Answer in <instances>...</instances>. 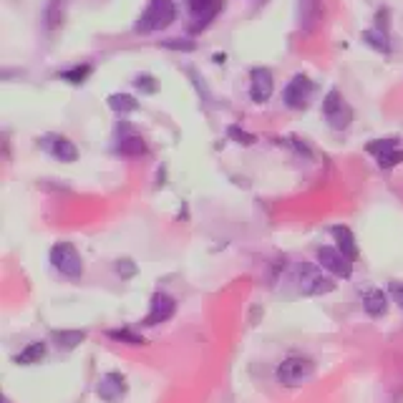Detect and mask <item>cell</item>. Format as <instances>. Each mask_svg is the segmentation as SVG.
Returning a JSON list of instances; mask_svg holds the SVG:
<instances>
[{
	"label": "cell",
	"instance_id": "26",
	"mask_svg": "<svg viewBox=\"0 0 403 403\" xmlns=\"http://www.w3.org/2000/svg\"><path fill=\"white\" fill-rule=\"evenodd\" d=\"M109 338H114V340H127L129 345H144V338H139V335H134L131 331H127V328H124V331H111L109 333Z\"/></svg>",
	"mask_w": 403,
	"mask_h": 403
},
{
	"label": "cell",
	"instance_id": "23",
	"mask_svg": "<svg viewBox=\"0 0 403 403\" xmlns=\"http://www.w3.org/2000/svg\"><path fill=\"white\" fill-rule=\"evenodd\" d=\"M89 76H91L89 63H83V66H73V68H68V71L58 73V78H61V81H68V83H73V86H81V83L86 81Z\"/></svg>",
	"mask_w": 403,
	"mask_h": 403
},
{
	"label": "cell",
	"instance_id": "10",
	"mask_svg": "<svg viewBox=\"0 0 403 403\" xmlns=\"http://www.w3.org/2000/svg\"><path fill=\"white\" fill-rule=\"evenodd\" d=\"M272 89H275L272 73L267 71V68H252V73H249V96H252L254 104L270 101Z\"/></svg>",
	"mask_w": 403,
	"mask_h": 403
},
{
	"label": "cell",
	"instance_id": "12",
	"mask_svg": "<svg viewBox=\"0 0 403 403\" xmlns=\"http://www.w3.org/2000/svg\"><path fill=\"white\" fill-rule=\"evenodd\" d=\"M96 393H99L101 401L117 403L119 398L127 393V381H124L122 373H106V376H101L99 386H96Z\"/></svg>",
	"mask_w": 403,
	"mask_h": 403
},
{
	"label": "cell",
	"instance_id": "25",
	"mask_svg": "<svg viewBox=\"0 0 403 403\" xmlns=\"http://www.w3.org/2000/svg\"><path fill=\"white\" fill-rule=\"evenodd\" d=\"M161 45L169 50H182V53H192V50L197 48V43L189 38H166V41H161Z\"/></svg>",
	"mask_w": 403,
	"mask_h": 403
},
{
	"label": "cell",
	"instance_id": "5",
	"mask_svg": "<svg viewBox=\"0 0 403 403\" xmlns=\"http://www.w3.org/2000/svg\"><path fill=\"white\" fill-rule=\"evenodd\" d=\"M313 81L308 76H303V73H298L282 91V101H285L287 109H305L310 96H313Z\"/></svg>",
	"mask_w": 403,
	"mask_h": 403
},
{
	"label": "cell",
	"instance_id": "13",
	"mask_svg": "<svg viewBox=\"0 0 403 403\" xmlns=\"http://www.w3.org/2000/svg\"><path fill=\"white\" fill-rule=\"evenodd\" d=\"M43 146L50 151V154L55 156L58 161H66V164H71V161L78 159V149L76 144L71 141V139L66 136H58V134H50V136H45Z\"/></svg>",
	"mask_w": 403,
	"mask_h": 403
},
{
	"label": "cell",
	"instance_id": "4",
	"mask_svg": "<svg viewBox=\"0 0 403 403\" xmlns=\"http://www.w3.org/2000/svg\"><path fill=\"white\" fill-rule=\"evenodd\" d=\"M323 117H326V122L331 124L333 129L340 131V129H348L350 122H353V109L345 104L340 91L331 89L326 99H323Z\"/></svg>",
	"mask_w": 403,
	"mask_h": 403
},
{
	"label": "cell",
	"instance_id": "16",
	"mask_svg": "<svg viewBox=\"0 0 403 403\" xmlns=\"http://www.w3.org/2000/svg\"><path fill=\"white\" fill-rule=\"evenodd\" d=\"M331 235L335 237V242H338V249H340L348 260H355L358 257V245H355V237H353V232H350L348 227H343V225H335L331 230Z\"/></svg>",
	"mask_w": 403,
	"mask_h": 403
},
{
	"label": "cell",
	"instance_id": "18",
	"mask_svg": "<svg viewBox=\"0 0 403 403\" xmlns=\"http://www.w3.org/2000/svg\"><path fill=\"white\" fill-rule=\"evenodd\" d=\"M50 338L55 340V345H58V348L73 350L78 343L86 340V333H83V331H53V333H50Z\"/></svg>",
	"mask_w": 403,
	"mask_h": 403
},
{
	"label": "cell",
	"instance_id": "22",
	"mask_svg": "<svg viewBox=\"0 0 403 403\" xmlns=\"http://www.w3.org/2000/svg\"><path fill=\"white\" fill-rule=\"evenodd\" d=\"M109 109L117 111V114H131L139 109V101L129 94H111L109 96Z\"/></svg>",
	"mask_w": 403,
	"mask_h": 403
},
{
	"label": "cell",
	"instance_id": "15",
	"mask_svg": "<svg viewBox=\"0 0 403 403\" xmlns=\"http://www.w3.org/2000/svg\"><path fill=\"white\" fill-rule=\"evenodd\" d=\"M66 3L68 0H48L43 8V26L45 31H55L66 21Z\"/></svg>",
	"mask_w": 403,
	"mask_h": 403
},
{
	"label": "cell",
	"instance_id": "29",
	"mask_svg": "<svg viewBox=\"0 0 403 403\" xmlns=\"http://www.w3.org/2000/svg\"><path fill=\"white\" fill-rule=\"evenodd\" d=\"M388 290H391V295L396 298V303L403 308V282H391V287H388Z\"/></svg>",
	"mask_w": 403,
	"mask_h": 403
},
{
	"label": "cell",
	"instance_id": "9",
	"mask_svg": "<svg viewBox=\"0 0 403 403\" xmlns=\"http://www.w3.org/2000/svg\"><path fill=\"white\" fill-rule=\"evenodd\" d=\"M365 149H368L370 154H376L378 166H383V169H391V166L403 161V151H398L396 139H378V141H370Z\"/></svg>",
	"mask_w": 403,
	"mask_h": 403
},
{
	"label": "cell",
	"instance_id": "24",
	"mask_svg": "<svg viewBox=\"0 0 403 403\" xmlns=\"http://www.w3.org/2000/svg\"><path fill=\"white\" fill-rule=\"evenodd\" d=\"M134 86H136L141 94H156V91H159V83H156V78L149 76V73H139V76L134 78Z\"/></svg>",
	"mask_w": 403,
	"mask_h": 403
},
{
	"label": "cell",
	"instance_id": "2",
	"mask_svg": "<svg viewBox=\"0 0 403 403\" xmlns=\"http://www.w3.org/2000/svg\"><path fill=\"white\" fill-rule=\"evenodd\" d=\"M313 376H315V363L308 358H300V355H293V358L282 360L277 365V381L282 386H303Z\"/></svg>",
	"mask_w": 403,
	"mask_h": 403
},
{
	"label": "cell",
	"instance_id": "8",
	"mask_svg": "<svg viewBox=\"0 0 403 403\" xmlns=\"http://www.w3.org/2000/svg\"><path fill=\"white\" fill-rule=\"evenodd\" d=\"M174 310H177V303H174L171 295L156 293L154 298H151V308H149V313H146V318L141 321V326L154 328V326H159V323H166L171 315H174Z\"/></svg>",
	"mask_w": 403,
	"mask_h": 403
},
{
	"label": "cell",
	"instance_id": "19",
	"mask_svg": "<svg viewBox=\"0 0 403 403\" xmlns=\"http://www.w3.org/2000/svg\"><path fill=\"white\" fill-rule=\"evenodd\" d=\"M117 151L122 156H141L146 154V141L141 136H136V134H131V136H124L117 144Z\"/></svg>",
	"mask_w": 403,
	"mask_h": 403
},
{
	"label": "cell",
	"instance_id": "27",
	"mask_svg": "<svg viewBox=\"0 0 403 403\" xmlns=\"http://www.w3.org/2000/svg\"><path fill=\"white\" fill-rule=\"evenodd\" d=\"M227 134H230V136H232L237 144H245V146H249V144H254V136H252V134L242 131V129H240V127H235V124H232V127H230V129H227Z\"/></svg>",
	"mask_w": 403,
	"mask_h": 403
},
{
	"label": "cell",
	"instance_id": "7",
	"mask_svg": "<svg viewBox=\"0 0 403 403\" xmlns=\"http://www.w3.org/2000/svg\"><path fill=\"white\" fill-rule=\"evenodd\" d=\"M318 262L338 277H350V272H353V260H348L338 247H321L318 249Z\"/></svg>",
	"mask_w": 403,
	"mask_h": 403
},
{
	"label": "cell",
	"instance_id": "3",
	"mask_svg": "<svg viewBox=\"0 0 403 403\" xmlns=\"http://www.w3.org/2000/svg\"><path fill=\"white\" fill-rule=\"evenodd\" d=\"M50 262H53V267L61 272V275L73 277V280L83 275V260L71 242L53 245V247H50Z\"/></svg>",
	"mask_w": 403,
	"mask_h": 403
},
{
	"label": "cell",
	"instance_id": "28",
	"mask_svg": "<svg viewBox=\"0 0 403 403\" xmlns=\"http://www.w3.org/2000/svg\"><path fill=\"white\" fill-rule=\"evenodd\" d=\"M117 272H119L122 277H131L134 272H136V265H134L131 260H119V262H117Z\"/></svg>",
	"mask_w": 403,
	"mask_h": 403
},
{
	"label": "cell",
	"instance_id": "11",
	"mask_svg": "<svg viewBox=\"0 0 403 403\" xmlns=\"http://www.w3.org/2000/svg\"><path fill=\"white\" fill-rule=\"evenodd\" d=\"M189 11L194 16V31L207 28L222 11V0H187Z\"/></svg>",
	"mask_w": 403,
	"mask_h": 403
},
{
	"label": "cell",
	"instance_id": "1",
	"mask_svg": "<svg viewBox=\"0 0 403 403\" xmlns=\"http://www.w3.org/2000/svg\"><path fill=\"white\" fill-rule=\"evenodd\" d=\"M177 21V6L174 0H149V6L144 8V13L136 21V33H154V31H164L171 23Z\"/></svg>",
	"mask_w": 403,
	"mask_h": 403
},
{
	"label": "cell",
	"instance_id": "6",
	"mask_svg": "<svg viewBox=\"0 0 403 403\" xmlns=\"http://www.w3.org/2000/svg\"><path fill=\"white\" fill-rule=\"evenodd\" d=\"M298 282H300V290H303L305 295H323V293H331L333 287H335V282H333L331 277H326L313 265H300Z\"/></svg>",
	"mask_w": 403,
	"mask_h": 403
},
{
	"label": "cell",
	"instance_id": "21",
	"mask_svg": "<svg viewBox=\"0 0 403 403\" xmlns=\"http://www.w3.org/2000/svg\"><path fill=\"white\" fill-rule=\"evenodd\" d=\"M363 41L370 45V48L381 50V53H391L388 36H386V31H381V28H370V31H363Z\"/></svg>",
	"mask_w": 403,
	"mask_h": 403
},
{
	"label": "cell",
	"instance_id": "20",
	"mask_svg": "<svg viewBox=\"0 0 403 403\" xmlns=\"http://www.w3.org/2000/svg\"><path fill=\"white\" fill-rule=\"evenodd\" d=\"M43 355H45V343L36 340V343H31L26 350H21V353L16 355V363L33 365V363H41V358H43Z\"/></svg>",
	"mask_w": 403,
	"mask_h": 403
},
{
	"label": "cell",
	"instance_id": "17",
	"mask_svg": "<svg viewBox=\"0 0 403 403\" xmlns=\"http://www.w3.org/2000/svg\"><path fill=\"white\" fill-rule=\"evenodd\" d=\"M363 308L370 318H381V315H386V310H388L386 293H383V290H368V293L363 295Z\"/></svg>",
	"mask_w": 403,
	"mask_h": 403
},
{
	"label": "cell",
	"instance_id": "14",
	"mask_svg": "<svg viewBox=\"0 0 403 403\" xmlns=\"http://www.w3.org/2000/svg\"><path fill=\"white\" fill-rule=\"evenodd\" d=\"M321 21V0H298V23L305 33L315 31Z\"/></svg>",
	"mask_w": 403,
	"mask_h": 403
}]
</instances>
